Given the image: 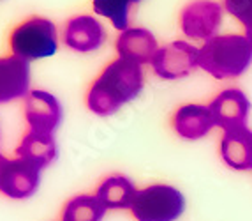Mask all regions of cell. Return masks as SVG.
<instances>
[{
	"instance_id": "7",
	"label": "cell",
	"mask_w": 252,
	"mask_h": 221,
	"mask_svg": "<svg viewBox=\"0 0 252 221\" xmlns=\"http://www.w3.org/2000/svg\"><path fill=\"white\" fill-rule=\"evenodd\" d=\"M25 119L30 131L53 135L63 119V108L53 94L34 89L25 98Z\"/></svg>"
},
{
	"instance_id": "2",
	"label": "cell",
	"mask_w": 252,
	"mask_h": 221,
	"mask_svg": "<svg viewBox=\"0 0 252 221\" xmlns=\"http://www.w3.org/2000/svg\"><path fill=\"white\" fill-rule=\"evenodd\" d=\"M198 64L217 80L240 76L252 64V39L238 34L215 36L201 46Z\"/></svg>"
},
{
	"instance_id": "6",
	"label": "cell",
	"mask_w": 252,
	"mask_h": 221,
	"mask_svg": "<svg viewBox=\"0 0 252 221\" xmlns=\"http://www.w3.org/2000/svg\"><path fill=\"white\" fill-rule=\"evenodd\" d=\"M199 50L187 41H173L166 46L159 48L152 60V69L162 80H178L189 76L198 64Z\"/></svg>"
},
{
	"instance_id": "10",
	"label": "cell",
	"mask_w": 252,
	"mask_h": 221,
	"mask_svg": "<svg viewBox=\"0 0 252 221\" xmlns=\"http://www.w3.org/2000/svg\"><path fill=\"white\" fill-rule=\"evenodd\" d=\"M30 92V62L16 55L0 57V105L25 99Z\"/></svg>"
},
{
	"instance_id": "17",
	"label": "cell",
	"mask_w": 252,
	"mask_h": 221,
	"mask_svg": "<svg viewBox=\"0 0 252 221\" xmlns=\"http://www.w3.org/2000/svg\"><path fill=\"white\" fill-rule=\"evenodd\" d=\"M106 211L95 195H76L63 205L62 221H102Z\"/></svg>"
},
{
	"instance_id": "14",
	"label": "cell",
	"mask_w": 252,
	"mask_h": 221,
	"mask_svg": "<svg viewBox=\"0 0 252 221\" xmlns=\"http://www.w3.org/2000/svg\"><path fill=\"white\" fill-rule=\"evenodd\" d=\"M220 156L233 170H252V131L247 126L224 131Z\"/></svg>"
},
{
	"instance_id": "9",
	"label": "cell",
	"mask_w": 252,
	"mask_h": 221,
	"mask_svg": "<svg viewBox=\"0 0 252 221\" xmlns=\"http://www.w3.org/2000/svg\"><path fill=\"white\" fill-rule=\"evenodd\" d=\"M106 30L97 18L90 14H80L71 18L63 30V43L71 50L80 53L95 51L104 44Z\"/></svg>"
},
{
	"instance_id": "18",
	"label": "cell",
	"mask_w": 252,
	"mask_h": 221,
	"mask_svg": "<svg viewBox=\"0 0 252 221\" xmlns=\"http://www.w3.org/2000/svg\"><path fill=\"white\" fill-rule=\"evenodd\" d=\"M141 0H94V13L108 18L120 32L129 29V9Z\"/></svg>"
},
{
	"instance_id": "11",
	"label": "cell",
	"mask_w": 252,
	"mask_h": 221,
	"mask_svg": "<svg viewBox=\"0 0 252 221\" xmlns=\"http://www.w3.org/2000/svg\"><path fill=\"white\" fill-rule=\"evenodd\" d=\"M214 115L215 126L224 131L233 128H242L247 122L251 103L249 98L238 89H226L215 96L214 101L208 105Z\"/></svg>"
},
{
	"instance_id": "8",
	"label": "cell",
	"mask_w": 252,
	"mask_h": 221,
	"mask_svg": "<svg viewBox=\"0 0 252 221\" xmlns=\"http://www.w3.org/2000/svg\"><path fill=\"white\" fill-rule=\"evenodd\" d=\"M41 172L23 157H7L0 172V193L14 200L30 198L41 184Z\"/></svg>"
},
{
	"instance_id": "1",
	"label": "cell",
	"mask_w": 252,
	"mask_h": 221,
	"mask_svg": "<svg viewBox=\"0 0 252 221\" xmlns=\"http://www.w3.org/2000/svg\"><path fill=\"white\" fill-rule=\"evenodd\" d=\"M143 89L141 66L118 57L108 64L87 92V107L99 117L117 113L124 105L136 99Z\"/></svg>"
},
{
	"instance_id": "19",
	"label": "cell",
	"mask_w": 252,
	"mask_h": 221,
	"mask_svg": "<svg viewBox=\"0 0 252 221\" xmlns=\"http://www.w3.org/2000/svg\"><path fill=\"white\" fill-rule=\"evenodd\" d=\"M224 9L244 25L245 36L252 39V0H224Z\"/></svg>"
},
{
	"instance_id": "4",
	"label": "cell",
	"mask_w": 252,
	"mask_h": 221,
	"mask_svg": "<svg viewBox=\"0 0 252 221\" xmlns=\"http://www.w3.org/2000/svg\"><path fill=\"white\" fill-rule=\"evenodd\" d=\"M184 211V195L168 184H152L138 189L130 205V213L138 221H177Z\"/></svg>"
},
{
	"instance_id": "16",
	"label": "cell",
	"mask_w": 252,
	"mask_h": 221,
	"mask_svg": "<svg viewBox=\"0 0 252 221\" xmlns=\"http://www.w3.org/2000/svg\"><path fill=\"white\" fill-rule=\"evenodd\" d=\"M138 189L126 175H109L97 186L95 196L106 209H130Z\"/></svg>"
},
{
	"instance_id": "3",
	"label": "cell",
	"mask_w": 252,
	"mask_h": 221,
	"mask_svg": "<svg viewBox=\"0 0 252 221\" xmlns=\"http://www.w3.org/2000/svg\"><path fill=\"white\" fill-rule=\"evenodd\" d=\"M9 46L13 55L27 62L51 57L57 53L59 48L57 27L48 18L32 16L11 30Z\"/></svg>"
},
{
	"instance_id": "13",
	"label": "cell",
	"mask_w": 252,
	"mask_h": 221,
	"mask_svg": "<svg viewBox=\"0 0 252 221\" xmlns=\"http://www.w3.org/2000/svg\"><path fill=\"white\" fill-rule=\"evenodd\" d=\"M173 128L185 140H199L215 128L210 107L205 105H184L175 111Z\"/></svg>"
},
{
	"instance_id": "5",
	"label": "cell",
	"mask_w": 252,
	"mask_h": 221,
	"mask_svg": "<svg viewBox=\"0 0 252 221\" xmlns=\"http://www.w3.org/2000/svg\"><path fill=\"white\" fill-rule=\"evenodd\" d=\"M222 23V5L215 0H192L182 9L180 27L189 39L208 41Z\"/></svg>"
},
{
	"instance_id": "12",
	"label": "cell",
	"mask_w": 252,
	"mask_h": 221,
	"mask_svg": "<svg viewBox=\"0 0 252 221\" xmlns=\"http://www.w3.org/2000/svg\"><path fill=\"white\" fill-rule=\"evenodd\" d=\"M157 39L154 37L150 30L136 27L120 32L117 39L118 57L129 62H134L138 66L148 64L154 60L157 53Z\"/></svg>"
},
{
	"instance_id": "15",
	"label": "cell",
	"mask_w": 252,
	"mask_h": 221,
	"mask_svg": "<svg viewBox=\"0 0 252 221\" xmlns=\"http://www.w3.org/2000/svg\"><path fill=\"white\" fill-rule=\"evenodd\" d=\"M16 156L23 157L37 168L44 170L46 166H50L59 157V145H57L53 135L30 131L29 129V133L21 138L20 145L16 147Z\"/></svg>"
}]
</instances>
